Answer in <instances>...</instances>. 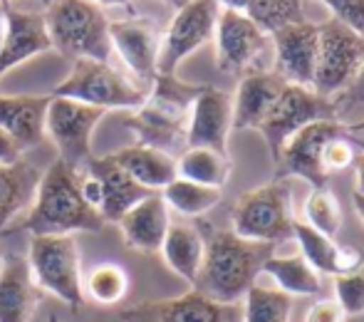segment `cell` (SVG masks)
I'll return each instance as SVG.
<instances>
[{
  "label": "cell",
  "instance_id": "cell-48",
  "mask_svg": "<svg viewBox=\"0 0 364 322\" xmlns=\"http://www.w3.org/2000/svg\"><path fill=\"white\" fill-rule=\"evenodd\" d=\"M0 265H3V250H0Z\"/></svg>",
  "mask_w": 364,
  "mask_h": 322
},
{
  "label": "cell",
  "instance_id": "cell-47",
  "mask_svg": "<svg viewBox=\"0 0 364 322\" xmlns=\"http://www.w3.org/2000/svg\"><path fill=\"white\" fill-rule=\"evenodd\" d=\"M48 322H60V320L55 318V315H50V318H48Z\"/></svg>",
  "mask_w": 364,
  "mask_h": 322
},
{
  "label": "cell",
  "instance_id": "cell-12",
  "mask_svg": "<svg viewBox=\"0 0 364 322\" xmlns=\"http://www.w3.org/2000/svg\"><path fill=\"white\" fill-rule=\"evenodd\" d=\"M220 13L218 0H191L176 10L161 38L156 75H176V68L208 43L216 33V20Z\"/></svg>",
  "mask_w": 364,
  "mask_h": 322
},
{
  "label": "cell",
  "instance_id": "cell-25",
  "mask_svg": "<svg viewBox=\"0 0 364 322\" xmlns=\"http://www.w3.org/2000/svg\"><path fill=\"white\" fill-rule=\"evenodd\" d=\"M40 176L43 171L25 159L0 163V233L8 231L10 223L30 208Z\"/></svg>",
  "mask_w": 364,
  "mask_h": 322
},
{
  "label": "cell",
  "instance_id": "cell-22",
  "mask_svg": "<svg viewBox=\"0 0 364 322\" xmlns=\"http://www.w3.org/2000/svg\"><path fill=\"white\" fill-rule=\"evenodd\" d=\"M48 104L50 95H0V129L20 146V151L43 141Z\"/></svg>",
  "mask_w": 364,
  "mask_h": 322
},
{
  "label": "cell",
  "instance_id": "cell-42",
  "mask_svg": "<svg viewBox=\"0 0 364 322\" xmlns=\"http://www.w3.org/2000/svg\"><path fill=\"white\" fill-rule=\"evenodd\" d=\"M90 3L100 5V8H105V5H107V8H112V5H119V8H122V5H124V8H129L132 0H90Z\"/></svg>",
  "mask_w": 364,
  "mask_h": 322
},
{
  "label": "cell",
  "instance_id": "cell-49",
  "mask_svg": "<svg viewBox=\"0 0 364 322\" xmlns=\"http://www.w3.org/2000/svg\"><path fill=\"white\" fill-rule=\"evenodd\" d=\"M43 3H48V5H50V3H53V0H43Z\"/></svg>",
  "mask_w": 364,
  "mask_h": 322
},
{
  "label": "cell",
  "instance_id": "cell-9",
  "mask_svg": "<svg viewBox=\"0 0 364 322\" xmlns=\"http://www.w3.org/2000/svg\"><path fill=\"white\" fill-rule=\"evenodd\" d=\"M107 112L100 107L82 104L68 97H53L45 112V134L60 151L58 159L82 168L92 159V136Z\"/></svg>",
  "mask_w": 364,
  "mask_h": 322
},
{
  "label": "cell",
  "instance_id": "cell-27",
  "mask_svg": "<svg viewBox=\"0 0 364 322\" xmlns=\"http://www.w3.org/2000/svg\"><path fill=\"white\" fill-rule=\"evenodd\" d=\"M203 250H206L203 233L196 226H186V223H171L161 243V255L166 265L191 285L196 283L198 270H201Z\"/></svg>",
  "mask_w": 364,
  "mask_h": 322
},
{
  "label": "cell",
  "instance_id": "cell-3",
  "mask_svg": "<svg viewBox=\"0 0 364 322\" xmlns=\"http://www.w3.org/2000/svg\"><path fill=\"white\" fill-rule=\"evenodd\" d=\"M201 90L203 85H188L176 75H156L144 104L124 117V124L134 132L136 144L154 146L166 154L186 144L188 114Z\"/></svg>",
  "mask_w": 364,
  "mask_h": 322
},
{
  "label": "cell",
  "instance_id": "cell-1",
  "mask_svg": "<svg viewBox=\"0 0 364 322\" xmlns=\"http://www.w3.org/2000/svg\"><path fill=\"white\" fill-rule=\"evenodd\" d=\"M80 171L68 161L55 159L43 171L38 191L23 221L10 226L5 233L28 231L30 236H73L77 231L100 233L107 226L100 211L82 198Z\"/></svg>",
  "mask_w": 364,
  "mask_h": 322
},
{
  "label": "cell",
  "instance_id": "cell-36",
  "mask_svg": "<svg viewBox=\"0 0 364 322\" xmlns=\"http://www.w3.org/2000/svg\"><path fill=\"white\" fill-rule=\"evenodd\" d=\"M332 104H335V114L340 122L364 112V65L360 68V73H357V77L350 82V87L332 100Z\"/></svg>",
  "mask_w": 364,
  "mask_h": 322
},
{
  "label": "cell",
  "instance_id": "cell-2",
  "mask_svg": "<svg viewBox=\"0 0 364 322\" xmlns=\"http://www.w3.org/2000/svg\"><path fill=\"white\" fill-rule=\"evenodd\" d=\"M203 243L206 250L193 290L225 305L240 303L243 295L258 283L265 260L275 255V245L245 241L233 231L206 228Z\"/></svg>",
  "mask_w": 364,
  "mask_h": 322
},
{
  "label": "cell",
  "instance_id": "cell-15",
  "mask_svg": "<svg viewBox=\"0 0 364 322\" xmlns=\"http://www.w3.org/2000/svg\"><path fill=\"white\" fill-rule=\"evenodd\" d=\"M161 38V28L149 18H127L109 23L112 50L119 55V60L139 85H151L156 77Z\"/></svg>",
  "mask_w": 364,
  "mask_h": 322
},
{
  "label": "cell",
  "instance_id": "cell-29",
  "mask_svg": "<svg viewBox=\"0 0 364 322\" xmlns=\"http://www.w3.org/2000/svg\"><path fill=\"white\" fill-rule=\"evenodd\" d=\"M263 273L278 283V290L288 295H315L320 293V273L302 255H270Z\"/></svg>",
  "mask_w": 364,
  "mask_h": 322
},
{
  "label": "cell",
  "instance_id": "cell-6",
  "mask_svg": "<svg viewBox=\"0 0 364 322\" xmlns=\"http://www.w3.org/2000/svg\"><path fill=\"white\" fill-rule=\"evenodd\" d=\"M28 265L43 293L63 300L73 313L85 308L80 250L73 236H30Z\"/></svg>",
  "mask_w": 364,
  "mask_h": 322
},
{
  "label": "cell",
  "instance_id": "cell-30",
  "mask_svg": "<svg viewBox=\"0 0 364 322\" xmlns=\"http://www.w3.org/2000/svg\"><path fill=\"white\" fill-rule=\"evenodd\" d=\"M220 196H223L220 188L201 186V183L186 181V178H178V176L168 186L161 188L164 203L188 218H198L203 213H208L213 206H218Z\"/></svg>",
  "mask_w": 364,
  "mask_h": 322
},
{
  "label": "cell",
  "instance_id": "cell-14",
  "mask_svg": "<svg viewBox=\"0 0 364 322\" xmlns=\"http://www.w3.org/2000/svg\"><path fill=\"white\" fill-rule=\"evenodd\" d=\"M122 322H243L240 303H216L198 290H188L181 298L151 300L119 313Z\"/></svg>",
  "mask_w": 364,
  "mask_h": 322
},
{
  "label": "cell",
  "instance_id": "cell-23",
  "mask_svg": "<svg viewBox=\"0 0 364 322\" xmlns=\"http://www.w3.org/2000/svg\"><path fill=\"white\" fill-rule=\"evenodd\" d=\"M285 82L275 73H250L240 80L238 92L233 97V129H258L260 122L268 117L273 104L278 102Z\"/></svg>",
  "mask_w": 364,
  "mask_h": 322
},
{
  "label": "cell",
  "instance_id": "cell-32",
  "mask_svg": "<svg viewBox=\"0 0 364 322\" xmlns=\"http://www.w3.org/2000/svg\"><path fill=\"white\" fill-rule=\"evenodd\" d=\"M245 15L268 35L278 28L305 20L302 0H248Z\"/></svg>",
  "mask_w": 364,
  "mask_h": 322
},
{
  "label": "cell",
  "instance_id": "cell-18",
  "mask_svg": "<svg viewBox=\"0 0 364 322\" xmlns=\"http://www.w3.org/2000/svg\"><path fill=\"white\" fill-rule=\"evenodd\" d=\"M53 50L45 28V15L35 10H20L5 0V38L0 48V77L18 65Z\"/></svg>",
  "mask_w": 364,
  "mask_h": 322
},
{
  "label": "cell",
  "instance_id": "cell-24",
  "mask_svg": "<svg viewBox=\"0 0 364 322\" xmlns=\"http://www.w3.org/2000/svg\"><path fill=\"white\" fill-rule=\"evenodd\" d=\"M122 238L129 248L139 253H159L161 243L168 231V206L164 203L161 193H151L144 201L132 206L124 216L119 218Z\"/></svg>",
  "mask_w": 364,
  "mask_h": 322
},
{
  "label": "cell",
  "instance_id": "cell-35",
  "mask_svg": "<svg viewBox=\"0 0 364 322\" xmlns=\"http://www.w3.org/2000/svg\"><path fill=\"white\" fill-rule=\"evenodd\" d=\"M335 300L347 315L364 313V265L355 273L337 275L335 278Z\"/></svg>",
  "mask_w": 364,
  "mask_h": 322
},
{
  "label": "cell",
  "instance_id": "cell-43",
  "mask_svg": "<svg viewBox=\"0 0 364 322\" xmlns=\"http://www.w3.org/2000/svg\"><path fill=\"white\" fill-rule=\"evenodd\" d=\"M5 38V0H0V48H3Z\"/></svg>",
  "mask_w": 364,
  "mask_h": 322
},
{
  "label": "cell",
  "instance_id": "cell-13",
  "mask_svg": "<svg viewBox=\"0 0 364 322\" xmlns=\"http://www.w3.org/2000/svg\"><path fill=\"white\" fill-rule=\"evenodd\" d=\"M213 38H216V65L220 73H263L255 65L268 48V33H263L245 13L220 10Z\"/></svg>",
  "mask_w": 364,
  "mask_h": 322
},
{
  "label": "cell",
  "instance_id": "cell-44",
  "mask_svg": "<svg viewBox=\"0 0 364 322\" xmlns=\"http://www.w3.org/2000/svg\"><path fill=\"white\" fill-rule=\"evenodd\" d=\"M352 201H355L357 213H360V218L364 221V196H362V193H355V196H352Z\"/></svg>",
  "mask_w": 364,
  "mask_h": 322
},
{
  "label": "cell",
  "instance_id": "cell-45",
  "mask_svg": "<svg viewBox=\"0 0 364 322\" xmlns=\"http://www.w3.org/2000/svg\"><path fill=\"white\" fill-rule=\"evenodd\" d=\"M347 129H350V132H364V117H362V119H357V122H350V124H347Z\"/></svg>",
  "mask_w": 364,
  "mask_h": 322
},
{
  "label": "cell",
  "instance_id": "cell-40",
  "mask_svg": "<svg viewBox=\"0 0 364 322\" xmlns=\"http://www.w3.org/2000/svg\"><path fill=\"white\" fill-rule=\"evenodd\" d=\"M355 171H357V191L355 193H362V196H364V151L357 156Z\"/></svg>",
  "mask_w": 364,
  "mask_h": 322
},
{
  "label": "cell",
  "instance_id": "cell-33",
  "mask_svg": "<svg viewBox=\"0 0 364 322\" xmlns=\"http://www.w3.org/2000/svg\"><path fill=\"white\" fill-rule=\"evenodd\" d=\"M305 218L307 226L320 231L322 236L335 238L342 228V206L330 186L312 188V193L305 201Z\"/></svg>",
  "mask_w": 364,
  "mask_h": 322
},
{
  "label": "cell",
  "instance_id": "cell-11",
  "mask_svg": "<svg viewBox=\"0 0 364 322\" xmlns=\"http://www.w3.org/2000/svg\"><path fill=\"white\" fill-rule=\"evenodd\" d=\"M347 124L340 119H322L302 127L297 134H292L280 156L275 159V181H285L297 176L307 181L312 188H322L330 181V173L325 171V146L332 136L345 132Z\"/></svg>",
  "mask_w": 364,
  "mask_h": 322
},
{
  "label": "cell",
  "instance_id": "cell-38",
  "mask_svg": "<svg viewBox=\"0 0 364 322\" xmlns=\"http://www.w3.org/2000/svg\"><path fill=\"white\" fill-rule=\"evenodd\" d=\"M302 322H347V313L337 300H317L315 305H310Z\"/></svg>",
  "mask_w": 364,
  "mask_h": 322
},
{
  "label": "cell",
  "instance_id": "cell-10",
  "mask_svg": "<svg viewBox=\"0 0 364 322\" xmlns=\"http://www.w3.org/2000/svg\"><path fill=\"white\" fill-rule=\"evenodd\" d=\"M322 119H337L332 100L320 97L312 87L285 85V90L280 92L273 109L260 122L258 132L263 134L270 156L275 161L280 156V149H283L285 141L292 134H297L302 127Z\"/></svg>",
  "mask_w": 364,
  "mask_h": 322
},
{
  "label": "cell",
  "instance_id": "cell-39",
  "mask_svg": "<svg viewBox=\"0 0 364 322\" xmlns=\"http://www.w3.org/2000/svg\"><path fill=\"white\" fill-rule=\"evenodd\" d=\"M20 154H23L20 146L15 144V141L10 139L3 129H0V163H15L20 159Z\"/></svg>",
  "mask_w": 364,
  "mask_h": 322
},
{
  "label": "cell",
  "instance_id": "cell-37",
  "mask_svg": "<svg viewBox=\"0 0 364 322\" xmlns=\"http://www.w3.org/2000/svg\"><path fill=\"white\" fill-rule=\"evenodd\" d=\"M332 10V18L364 35V0H320Z\"/></svg>",
  "mask_w": 364,
  "mask_h": 322
},
{
  "label": "cell",
  "instance_id": "cell-46",
  "mask_svg": "<svg viewBox=\"0 0 364 322\" xmlns=\"http://www.w3.org/2000/svg\"><path fill=\"white\" fill-rule=\"evenodd\" d=\"M161 3H166V5H171V8L181 10L183 5H188V3H191V0H161Z\"/></svg>",
  "mask_w": 364,
  "mask_h": 322
},
{
  "label": "cell",
  "instance_id": "cell-8",
  "mask_svg": "<svg viewBox=\"0 0 364 322\" xmlns=\"http://www.w3.org/2000/svg\"><path fill=\"white\" fill-rule=\"evenodd\" d=\"M364 65V35L352 30L350 25L330 18L320 23L317 40V65L312 90L320 97L335 100L340 92L350 87Z\"/></svg>",
  "mask_w": 364,
  "mask_h": 322
},
{
  "label": "cell",
  "instance_id": "cell-41",
  "mask_svg": "<svg viewBox=\"0 0 364 322\" xmlns=\"http://www.w3.org/2000/svg\"><path fill=\"white\" fill-rule=\"evenodd\" d=\"M223 10H235V13H245L248 10V0H218Z\"/></svg>",
  "mask_w": 364,
  "mask_h": 322
},
{
  "label": "cell",
  "instance_id": "cell-31",
  "mask_svg": "<svg viewBox=\"0 0 364 322\" xmlns=\"http://www.w3.org/2000/svg\"><path fill=\"white\" fill-rule=\"evenodd\" d=\"M240 310H243V322H290L292 295L255 283L243 295Z\"/></svg>",
  "mask_w": 364,
  "mask_h": 322
},
{
  "label": "cell",
  "instance_id": "cell-7",
  "mask_svg": "<svg viewBox=\"0 0 364 322\" xmlns=\"http://www.w3.org/2000/svg\"><path fill=\"white\" fill-rule=\"evenodd\" d=\"M230 231L245 241L278 245L292 238V196L285 181L245 191L230 211Z\"/></svg>",
  "mask_w": 364,
  "mask_h": 322
},
{
  "label": "cell",
  "instance_id": "cell-20",
  "mask_svg": "<svg viewBox=\"0 0 364 322\" xmlns=\"http://www.w3.org/2000/svg\"><path fill=\"white\" fill-rule=\"evenodd\" d=\"M85 168L92 176L100 178L102 183V206L100 216L105 218V223H119V218L129 211L132 206H136L139 201H144L146 196L159 191H149L141 183H136L129 173L122 166H117L109 156L102 159H90L85 163Z\"/></svg>",
  "mask_w": 364,
  "mask_h": 322
},
{
  "label": "cell",
  "instance_id": "cell-34",
  "mask_svg": "<svg viewBox=\"0 0 364 322\" xmlns=\"http://www.w3.org/2000/svg\"><path fill=\"white\" fill-rule=\"evenodd\" d=\"M129 290L127 270L117 263L95 265L85 280V293H90L100 305H117Z\"/></svg>",
  "mask_w": 364,
  "mask_h": 322
},
{
  "label": "cell",
  "instance_id": "cell-19",
  "mask_svg": "<svg viewBox=\"0 0 364 322\" xmlns=\"http://www.w3.org/2000/svg\"><path fill=\"white\" fill-rule=\"evenodd\" d=\"M43 290L35 285L28 258L8 253L0 265V322H30L43 300Z\"/></svg>",
  "mask_w": 364,
  "mask_h": 322
},
{
  "label": "cell",
  "instance_id": "cell-26",
  "mask_svg": "<svg viewBox=\"0 0 364 322\" xmlns=\"http://www.w3.org/2000/svg\"><path fill=\"white\" fill-rule=\"evenodd\" d=\"M109 159L149 191L161 193V188L176 178V159L166 151L154 149V146L132 144L109 154Z\"/></svg>",
  "mask_w": 364,
  "mask_h": 322
},
{
  "label": "cell",
  "instance_id": "cell-5",
  "mask_svg": "<svg viewBox=\"0 0 364 322\" xmlns=\"http://www.w3.org/2000/svg\"><path fill=\"white\" fill-rule=\"evenodd\" d=\"M53 97H68L100 109H139L146 100V90L136 80L127 77L109 63L100 60H75L73 73L53 90Z\"/></svg>",
  "mask_w": 364,
  "mask_h": 322
},
{
  "label": "cell",
  "instance_id": "cell-21",
  "mask_svg": "<svg viewBox=\"0 0 364 322\" xmlns=\"http://www.w3.org/2000/svg\"><path fill=\"white\" fill-rule=\"evenodd\" d=\"M292 236L300 243V255L317 270L327 275H347L364 265V255L355 245H340L335 238L322 236L305 221L292 223Z\"/></svg>",
  "mask_w": 364,
  "mask_h": 322
},
{
  "label": "cell",
  "instance_id": "cell-17",
  "mask_svg": "<svg viewBox=\"0 0 364 322\" xmlns=\"http://www.w3.org/2000/svg\"><path fill=\"white\" fill-rule=\"evenodd\" d=\"M275 48V75H280L288 85L312 87L317 65V40L320 23H292L270 33Z\"/></svg>",
  "mask_w": 364,
  "mask_h": 322
},
{
  "label": "cell",
  "instance_id": "cell-28",
  "mask_svg": "<svg viewBox=\"0 0 364 322\" xmlns=\"http://www.w3.org/2000/svg\"><path fill=\"white\" fill-rule=\"evenodd\" d=\"M228 154H220L216 149H203V146H191L176 159V176L186 181L201 183V186L223 188L230 176Z\"/></svg>",
  "mask_w": 364,
  "mask_h": 322
},
{
  "label": "cell",
  "instance_id": "cell-4",
  "mask_svg": "<svg viewBox=\"0 0 364 322\" xmlns=\"http://www.w3.org/2000/svg\"><path fill=\"white\" fill-rule=\"evenodd\" d=\"M43 15L53 50L73 60H109V20L100 5L90 0H53Z\"/></svg>",
  "mask_w": 364,
  "mask_h": 322
},
{
  "label": "cell",
  "instance_id": "cell-16",
  "mask_svg": "<svg viewBox=\"0 0 364 322\" xmlns=\"http://www.w3.org/2000/svg\"><path fill=\"white\" fill-rule=\"evenodd\" d=\"M233 132V100L218 87L203 85L191 104L186 124V149L203 146L228 154V134Z\"/></svg>",
  "mask_w": 364,
  "mask_h": 322
}]
</instances>
